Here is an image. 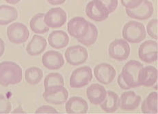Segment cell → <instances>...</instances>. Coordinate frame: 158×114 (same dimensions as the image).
Masks as SVG:
<instances>
[{
	"label": "cell",
	"mask_w": 158,
	"mask_h": 114,
	"mask_svg": "<svg viewBox=\"0 0 158 114\" xmlns=\"http://www.w3.org/2000/svg\"><path fill=\"white\" fill-rule=\"evenodd\" d=\"M23 78L21 66L11 61L0 63V85L8 86L20 83Z\"/></svg>",
	"instance_id": "cell-1"
},
{
	"label": "cell",
	"mask_w": 158,
	"mask_h": 114,
	"mask_svg": "<svg viewBox=\"0 0 158 114\" xmlns=\"http://www.w3.org/2000/svg\"><path fill=\"white\" fill-rule=\"evenodd\" d=\"M143 69V65L135 60L127 62L123 66L121 75L125 83L130 88L141 86L140 76Z\"/></svg>",
	"instance_id": "cell-2"
},
{
	"label": "cell",
	"mask_w": 158,
	"mask_h": 114,
	"mask_svg": "<svg viewBox=\"0 0 158 114\" xmlns=\"http://www.w3.org/2000/svg\"><path fill=\"white\" fill-rule=\"evenodd\" d=\"M123 37L130 43H140L146 37L144 25L137 21H129L123 28Z\"/></svg>",
	"instance_id": "cell-3"
},
{
	"label": "cell",
	"mask_w": 158,
	"mask_h": 114,
	"mask_svg": "<svg viewBox=\"0 0 158 114\" xmlns=\"http://www.w3.org/2000/svg\"><path fill=\"white\" fill-rule=\"evenodd\" d=\"M93 79L92 69L84 66L73 71L70 78V86L73 88H80L90 83Z\"/></svg>",
	"instance_id": "cell-4"
},
{
	"label": "cell",
	"mask_w": 158,
	"mask_h": 114,
	"mask_svg": "<svg viewBox=\"0 0 158 114\" xmlns=\"http://www.w3.org/2000/svg\"><path fill=\"white\" fill-rule=\"evenodd\" d=\"M7 36L10 42L20 44L26 42L28 40L30 32L25 25L20 23H15L8 27Z\"/></svg>",
	"instance_id": "cell-5"
},
{
	"label": "cell",
	"mask_w": 158,
	"mask_h": 114,
	"mask_svg": "<svg viewBox=\"0 0 158 114\" xmlns=\"http://www.w3.org/2000/svg\"><path fill=\"white\" fill-rule=\"evenodd\" d=\"M130 50V46L127 41L116 39L110 44L108 53L112 59L118 61H124L129 57Z\"/></svg>",
	"instance_id": "cell-6"
},
{
	"label": "cell",
	"mask_w": 158,
	"mask_h": 114,
	"mask_svg": "<svg viewBox=\"0 0 158 114\" xmlns=\"http://www.w3.org/2000/svg\"><path fill=\"white\" fill-rule=\"evenodd\" d=\"M88 57V54L86 48L80 45L69 47L65 52L66 61L73 66L83 64L86 61Z\"/></svg>",
	"instance_id": "cell-7"
},
{
	"label": "cell",
	"mask_w": 158,
	"mask_h": 114,
	"mask_svg": "<svg viewBox=\"0 0 158 114\" xmlns=\"http://www.w3.org/2000/svg\"><path fill=\"white\" fill-rule=\"evenodd\" d=\"M89 23L90 22L83 17H75L68 23V32L71 36L80 40L86 36L89 28Z\"/></svg>",
	"instance_id": "cell-8"
},
{
	"label": "cell",
	"mask_w": 158,
	"mask_h": 114,
	"mask_svg": "<svg viewBox=\"0 0 158 114\" xmlns=\"http://www.w3.org/2000/svg\"><path fill=\"white\" fill-rule=\"evenodd\" d=\"M86 14L88 18L94 21H103L107 18L109 12L99 0L90 2L86 7Z\"/></svg>",
	"instance_id": "cell-9"
},
{
	"label": "cell",
	"mask_w": 158,
	"mask_h": 114,
	"mask_svg": "<svg viewBox=\"0 0 158 114\" xmlns=\"http://www.w3.org/2000/svg\"><path fill=\"white\" fill-rule=\"evenodd\" d=\"M66 13L61 8L50 9L45 14V22L49 28H58L63 26L66 21Z\"/></svg>",
	"instance_id": "cell-10"
},
{
	"label": "cell",
	"mask_w": 158,
	"mask_h": 114,
	"mask_svg": "<svg viewBox=\"0 0 158 114\" xmlns=\"http://www.w3.org/2000/svg\"><path fill=\"white\" fill-rule=\"evenodd\" d=\"M43 97L46 102L58 105L66 102L69 97V93L64 86H58L45 90Z\"/></svg>",
	"instance_id": "cell-11"
},
{
	"label": "cell",
	"mask_w": 158,
	"mask_h": 114,
	"mask_svg": "<svg viewBox=\"0 0 158 114\" xmlns=\"http://www.w3.org/2000/svg\"><path fill=\"white\" fill-rule=\"evenodd\" d=\"M153 6L148 0H143L138 7L134 9H126L129 17L137 20H147L153 14Z\"/></svg>",
	"instance_id": "cell-12"
},
{
	"label": "cell",
	"mask_w": 158,
	"mask_h": 114,
	"mask_svg": "<svg viewBox=\"0 0 158 114\" xmlns=\"http://www.w3.org/2000/svg\"><path fill=\"white\" fill-rule=\"evenodd\" d=\"M140 59L145 63H151L157 59V43L153 40H147L140 45L138 50Z\"/></svg>",
	"instance_id": "cell-13"
},
{
	"label": "cell",
	"mask_w": 158,
	"mask_h": 114,
	"mask_svg": "<svg viewBox=\"0 0 158 114\" xmlns=\"http://www.w3.org/2000/svg\"><path fill=\"white\" fill-rule=\"evenodd\" d=\"M94 76L100 83L109 84L114 80L116 76V71L113 66L107 63H101L94 69Z\"/></svg>",
	"instance_id": "cell-14"
},
{
	"label": "cell",
	"mask_w": 158,
	"mask_h": 114,
	"mask_svg": "<svg viewBox=\"0 0 158 114\" xmlns=\"http://www.w3.org/2000/svg\"><path fill=\"white\" fill-rule=\"evenodd\" d=\"M42 63L47 69L50 70H57L64 65V60L60 52L54 50H49L43 55Z\"/></svg>",
	"instance_id": "cell-15"
},
{
	"label": "cell",
	"mask_w": 158,
	"mask_h": 114,
	"mask_svg": "<svg viewBox=\"0 0 158 114\" xmlns=\"http://www.w3.org/2000/svg\"><path fill=\"white\" fill-rule=\"evenodd\" d=\"M141 97L134 92H125L121 94L120 99L119 107L123 110L133 111L138 108L140 103Z\"/></svg>",
	"instance_id": "cell-16"
},
{
	"label": "cell",
	"mask_w": 158,
	"mask_h": 114,
	"mask_svg": "<svg viewBox=\"0 0 158 114\" xmlns=\"http://www.w3.org/2000/svg\"><path fill=\"white\" fill-rule=\"evenodd\" d=\"M106 90L103 86L93 84L90 85L86 90V96L90 102L93 104H100L105 99L106 96Z\"/></svg>",
	"instance_id": "cell-17"
},
{
	"label": "cell",
	"mask_w": 158,
	"mask_h": 114,
	"mask_svg": "<svg viewBox=\"0 0 158 114\" xmlns=\"http://www.w3.org/2000/svg\"><path fill=\"white\" fill-rule=\"evenodd\" d=\"M65 108L68 113L81 114L88 112V105L86 101L82 98L73 97L66 103Z\"/></svg>",
	"instance_id": "cell-18"
},
{
	"label": "cell",
	"mask_w": 158,
	"mask_h": 114,
	"mask_svg": "<svg viewBox=\"0 0 158 114\" xmlns=\"http://www.w3.org/2000/svg\"><path fill=\"white\" fill-rule=\"evenodd\" d=\"M47 47V41L42 36H34L26 47V52L30 56H38L43 53Z\"/></svg>",
	"instance_id": "cell-19"
},
{
	"label": "cell",
	"mask_w": 158,
	"mask_h": 114,
	"mask_svg": "<svg viewBox=\"0 0 158 114\" xmlns=\"http://www.w3.org/2000/svg\"><path fill=\"white\" fill-rule=\"evenodd\" d=\"M49 45L53 48L61 49L68 45L69 37L63 31H53L48 37Z\"/></svg>",
	"instance_id": "cell-20"
},
{
	"label": "cell",
	"mask_w": 158,
	"mask_h": 114,
	"mask_svg": "<svg viewBox=\"0 0 158 114\" xmlns=\"http://www.w3.org/2000/svg\"><path fill=\"white\" fill-rule=\"evenodd\" d=\"M157 80V70L153 66H147L142 69L140 76L141 86H152Z\"/></svg>",
	"instance_id": "cell-21"
},
{
	"label": "cell",
	"mask_w": 158,
	"mask_h": 114,
	"mask_svg": "<svg viewBox=\"0 0 158 114\" xmlns=\"http://www.w3.org/2000/svg\"><path fill=\"white\" fill-rule=\"evenodd\" d=\"M120 99L113 91H107L105 99L100 104L101 108L107 113H113L117 111L119 107Z\"/></svg>",
	"instance_id": "cell-22"
},
{
	"label": "cell",
	"mask_w": 158,
	"mask_h": 114,
	"mask_svg": "<svg viewBox=\"0 0 158 114\" xmlns=\"http://www.w3.org/2000/svg\"><path fill=\"white\" fill-rule=\"evenodd\" d=\"M18 11L10 6H0V25H6L17 20Z\"/></svg>",
	"instance_id": "cell-23"
},
{
	"label": "cell",
	"mask_w": 158,
	"mask_h": 114,
	"mask_svg": "<svg viewBox=\"0 0 158 114\" xmlns=\"http://www.w3.org/2000/svg\"><path fill=\"white\" fill-rule=\"evenodd\" d=\"M30 28L35 33L44 34L48 32L49 27L45 22V14L39 13L34 15L30 21Z\"/></svg>",
	"instance_id": "cell-24"
},
{
	"label": "cell",
	"mask_w": 158,
	"mask_h": 114,
	"mask_svg": "<svg viewBox=\"0 0 158 114\" xmlns=\"http://www.w3.org/2000/svg\"><path fill=\"white\" fill-rule=\"evenodd\" d=\"M157 98V92H152L148 94L142 104V112L144 113H157L158 109Z\"/></svg>",
	"instance_id": "cell-25"
},
{
	"label": "cell",
	"mask_w": 158,
	"mask_h": 114,
	"mask_svg": "<svg viewBox=\"0 0 158 114\" xmlns=\"http://www.w3.org/2000/svg\"><path fill=\"white\" fill-rule=\"evenodd\" d=\"M64 82L62 75L58 73H51L47 75L44 81V86L45 90H48L49 88L64 86Z\"/></svg>",
	"instance_id": "cell-26"
},
{
	"label": "cell",
	"mask_w": 158,
	"mask_h": 114,
	"mask_svg": "<svg viewBox=\"0 0 158 114\" xmlns=\"http://www.w3.org/2000/svg\"><path fill=\"white\" fill-rule=\"evenodd\" d=\"M43 71L39 67L33 66L27 69L26 71V80L27 83L31 85H35L39 84L43 79Z\"/></svg>",
	"instance_id": "cell-27"
},
{
	"label": "cell",
	"mask_w": 158,
	"mask_h": 114,
	"mask_svg": "<svg viewBox=\"0 0 158 114\" xmlns=\"http://www.w3.org/2000/svg\"><path fill=\"white\" fill-rule=\"evenodd\" d=\"M98 37V30L97 27L94 24L89 23V28L86 36L81 39L78 40V42L86 46H92L95 43Z\"/></svg>",
	"instance_id": "cell-28"
},
{
	"label": "cell",
	"mask_w": 158,
	"mask_h": 114,
	"mask_svg": "<svg viewBox=\"0 0 158 114\" xmlns=\"http://www.w3.org/2000/svg\"><path fill=\"white\" fill-rule=\"evenodd\" d=\"M157 25V19H152L148 22L147 25V31L148 36L155 40H157L158 38Z\"/></svg>",
	"instance_id": "cell-29"
},
{
	"label": "cell",
	"mask_w": 158,
	"mask_h": 114,
	"mask_svg": "<svg viewBox=\"0 0 158 114\" xmlns=\"http://www.w3.org/2000/svg\"><path fill=\"white\" fill-rule=\"evenodd\" d=\"M12 109V104L6 98L0 94V114L8 113L10 112Z\"/></svg>",
	"instance_id": "cell-30"
},
{
	"label": "cell",
	"mask_w": 158,
	"mask_h": 114,
	"mask_svg": "<svg viewBox=\"0 0 158 114\" xmlns=\"http://www.w3.org/2000/svg\"><path fill=\"white\" fill-rule=\"evenodd\" d=\"M105 6L108 11L109 14H111L117 8L118 0H99Z\"/></svg>",
	"instance_id": "cell-31"
},
{
	"label": "cell",
	"mask_w": 158,
	"mask_h": 114,
	"mask_svg": "<svg viewBox=\"0 0 158 114\" xmlns=\"http://www.w3.org/2000/svg\"><path fill=\"white\" fill-rule=\"evenodd\" d=\"M143 0H121L122 5L126 9H134L140 5Z\"/></svg>",
	"instance_id": "cell-32"
},
{
	"label": "cell",
	"mask_w": 158,
	"mask_h": 114,
	"mask_svg": "<svg viewBox=\"0 0 158 114\" xmlns=\"http://www.w3.org/2000/svg\"><path fill=\"white\" fill-rule=\"evenodd\" d=\"M36 113H58V112L51 106L43 105L36 111Z\"/></svg>",
	"instance_id": "cell-33"
},
{
	"label": "cell",
	"mask_w": 158,
	"mask_h": 114,
	"mask_svg": "<svg viewBox=\"0 0 158 114\" xmlns=\"http://www.w3.org/2000/svg\"><path fill=\"white\" fill-rule=\"evenodd\" d=\"M118 84L119 85V86L121 87L122 89H123V90H129V89H130V88L127 85V84L125 83V82L124 81V80H123V77H122L121 74H120L118 75Z\"/></svg>",
	"instance_id": "cell-34"
},
{
	"label": "cell",
	"mask_w": 158,
	"mask_h": 114,
	"mask_svg": "<svg viewBox=\"0 0 158 114\" xmlns=\"http://www.w3.org/2000/svg\"><path fill=\"white\" fill-rule=\"evenodd\" d=\"M65 1L66 0H47V2H48L50 4L54 5V6L64 4Z\"/></svg>",
	"instance_id": "cell-35"
},
{
	"label": "cell",
	"mask_w": 158,
	"mask_h": 114,
	"mask_svg": "<svg viewBox=\"0 0 158 114\" xmlns=\"http://www.w3.org/2000/svg\"><path fill=\"white\" fill-rule=\"evenodd\" d=\"M5 51V44L1 38H0V57H1Z\"/></svg>",
	"instance_id": "cell-36"
},
{
	"label": "cell",
	"mask_w": 158,
	"mask_h": 114,
	"mask_svg": "<svg viewBox=\"0 0 158 114\" xmlns=\"http://www.w3.org/2000/svg\"><path fill=\"white\" fill-rule=\"evenodd\" d=\"M5 1L10 4H17L21 0H5Z\"/></svg>",
	"instance_id": "cell-37"
},
{
	"label": "cell",
	"mask_w": 158,
	"mask_h": 114,
	"mask_svg": "<svg viewBox=\"0 0 158 114\" xmlns=\"http://www.w3.org/2000/svg\"><path fill=\"white\" fill-rule=\"evenodd\" d=\"M12 113H26L24 112V111H23V109H22L21 108H17V109H16L15 111H13V112H12Z\"/></svg>",
	"instance_id": "cell-38"
}]
</instances>
